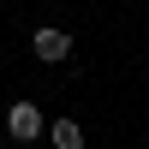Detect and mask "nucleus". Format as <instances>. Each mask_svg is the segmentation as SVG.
Masks as SVG:
<instances>
[{
	"label": "nucleus",
	"instance_id": "nucleus-3",
	"mask_svg": "<svg viewBox=\"0 0 149 149\" xmlns=\"http://www.w3.org/2000/svg\"><path fill=\"white\" fill-rule=\"evenodd\" d=\"M48 143L54 149H84V125L78 119H48Z\"/></svg>",
	"mask_w": 149,
	"mask_h": 149
},
{
	"label": "nucleus",
	"instance_id": "nucleus-2",
	"mask_svg": "<svg viewBox=\"0 0 149 149\" xmlns=\"http://www.w3.org/2000/svg\"><path fill=\"white\" fill-rule=\"evenodd\" d=\"M6 131H12L18 143H30V137H42V131H48V119H42V107H36V102H12V107H6Z\"/></svg>",
	"mask_w": 149,
	"mask_h": 149
},
{
	"label": "nucleus",
	"instance_id": "nucleus-1",
	"mask_svg": "<svg viewBox=\"0 0 149 149\" xmlns=\"http://www.w3.org/2000/svg\"><path fill=\"white\" fill-rule=\"evenodd\" d=\"M30 48H36V60H48V66H60V60L72 54V30H60V24H36Z\"/></svg>",
	"mask_w": 149,
	"mask_h": 149
}]
</instances>
